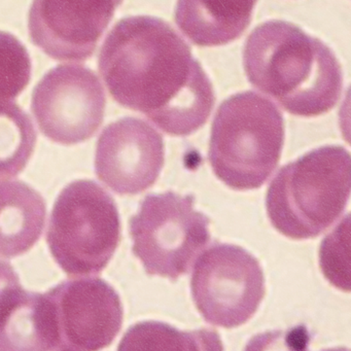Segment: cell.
Returning a JSON list of instances; mask_svg holds the SVG:
<instances>
[{
  "label": "cell",
  "instance_id": "cell-1",
  "mask_svg": "<svg viewBox=\"0 0 351 351\" xmlns=\"http://www.w3.org/2000/svg\"><path fill=\"white\" fill-rule=\"evenodd\" d=\"M98 69L118 104L145 114L168 134H192L215 106L210 80L190 46L159 18L120 20L100 49Z\"/></svg>",
  "mask_w": 351,
  "mask_h": 351
},
{
  "label": "cell",
  "instance_id": "cell-2",
  "mask_svg": "<svg viewBox=\"0 0 351 351\" xmlns=\"http://www.w3.org/2000/svg\"><path fill=\"white\" fill-rule=\"evenodd\" d=\"M243 63L252 85L295 116L324 114L342 93V69L332 51L289 22L256 26L246 40Z\"/></svg>",
  "mask_w": 351,
  "mask_h": 351
},
{
  "label": "cell",
  "instance_id": "cell-3",
  "mask_svg": "<svg viewBox=\"0 0 351 351\" xmlns=\"http://www.w3.org/2000/svg\"><path fill=\"white\" fill-rule=\"evenodd\" d=\"M350 155L326 145L283 166L269 186L267 213L277 231L291 239H310L342 215L351 188Z\"/></svg>",
  "mask_w": 351,
  "mask_h": 351
},
{
  "label": "cell",
  "instance_id": "cell-4",
  "mask_svg": "<svg viewBox=\"0 0 351 351\" xmlns=\"http://www.w3.org/2000/svg\"><path fill=\"white\" fill-rule=\"evenodd\" d=\"M285 124L280 110L256 92L235 94L219 106L208 158L215 176L234 190L260 188L280 159Z\"/></svg>",
  "mask_w": 351,
  "mask_h": 351
},
{
  "label": "cell",
  "instance_id": "cell-5",
  "mask_svg": "<svg viewBox=\"0 0 351 351\" xmlns=\"http://www.w3.org/2000/svg\"><path fill=\"white\" fill-rule=\"evenodd\" d=\"M121 240V221L112 197L93 180L71 182L57 197L47 242L66 274H98Z\"/></svg>",
  "mask_w": 351,
  "mask_h": 351
},
{
  "label": "cell",
  "instance_id": "cell-6",
  "mask_svg": "<svg viewBox=\"0 0 351 351\" xmlns=\"http://www.w3.org/2000/svg\"><path fill=\"white\" fill-rule=\"evenodd\" d=\"M209 219L192 196L149 195L129 223L133 252L149 275L176 280L190 271L210 240Z\"/></svg>",
  "mask_w": 351,
  "mask_h": 351
},
{
  "label": "cell",
  "instance_id": "cell-7",
  "mask_svg": "<svg viewBox=\"0 0 351 351\" xmlns=\"http://www.w3.org/2000/svg\"><path fill=\"white\" fill-rule=\"evenodd\" d=\"M191 289L208 324L236 328L258 310L265 295L264 273L258 261L240 246L213 244L196 261Z\"/></svg>",
  "mask_w": 351,
  "mask_h": 351
},
{
  "label": "cell",
  "instance_id": "cell-8",
  "mask_svg": "<svg viewBox=\"0 0 351 351\" xmlns=\"http://www.w3.org/2000/svg\"><path fill=\"white\" fill-rule=\"evenodd\" d=\"M106 106L99 77L82 65H58L32 92V112L40 131L61 145L91 138L101 126Z\"/></svg>",
  "mask_w": 351,
  "mask_h": 351
},
{
  "label": "cell",
  "instance_id": "cell-9",
  "mask_svg": "<svg viewBox=\"0 0 351 351\" xmlns=\"http://www.w3.org/2000/svg\"><path fill=\"white\" fill-rule=\"evenodd\" d=\"M57 348L100 351L110 346L123 324L122 302L101 278L69 279L47 291Z\"/></svg>",
  "mask_w": 351,
  "mask_h": 351
},
{
  "label": "cell",
  "instance_id": "cell-10",
  "mask_svg": "<svg viewBox=\"0 0 351 351\" xmlns=\"http://www.w3.org/2000/svg\"><path fill=\"white\" fill-rule=\"evenodd\" d=\"M164 164L162 135L141 119H120L98 138L95 172L119 195H135L153 186Z\"/></svg>",
  "mask_w": 351,
  "mask_h": 351
},
{
  "label": "cell",
  "instance_id": "cell-11",
  "mask_svg": "<svg viewBox=\"0 0 351 351\" xmlns=\"http://www.w3.org/2000/svg\"><path fill=\"white\" fill-rule=\"evenodd\" d=\"M119 5V1L38 0L28 15L30 38L55 60H87Z\"/></svg>",
  "mask_w": 351,
  "mask_h": 351
},
{
  "label": "cell",
  "instance_id": "cell-12",
  "mask_svg": "<svg viewBox=\"0 0 351 351\" xmlns=\"http://www.w3.org/2000/svg\"><path fill=\"white\" fill-rule=\"evenodd\" d=\"M57 336L46 295L21 283L0 293V351H52Z\"/></svg>",
  "mask_w": 351,
  "mask_h": 351
},
{
  "label": "cell",
  "instance_id": "cell-13",
  "mask_svg": "<svg viewBox=\"0 0 351 351\" xmlns=\"http://www.w3.org/2000/svg\"><path fill=\"white\" fill-rule=\"evenodd\" d=\"M46 213L38 191L20 180L0 182V256L28 252L42 235Z\"/></svg>",
  "mask_w": 351,
  "mask_h": 351
},
{
  "label": "cell",
  "instance_id": "cell-14",
  "mask_svg": "<svg viewBox=\"0 0 351 351\" xmlns=\"http://www.w3.org/2000/svg\"><path fill=\"white\" fill-rule=\"evenodd\" d=\"M254 1H180L176 22L184 36L199 46L227 44L241 36L252 20Z\"/></svg>",
  "mask_w": 351,
  "mask_h": 351
},
{
  "label": "cell",
  "instance_id": "cell-15",
  "mask_svg": "<svg viewBox=\"0 0 351 351\" xmlns=\"http://www.w3.org/2000/svg\"><path fill=\"white\" fill-rule=\"evenodd\" d=\"M118 351H225L215 330H180L161 322H141L131 326Z\"/></svg>",
  "mask_w": 351,
  "mask_h": 351
},
{
  "label": "cell",
  "instance_id": "cell-16",
  "mask_svg": "<svg viewBox=\"0 0 351 351\" xmlns=\"http://www.w3.org/2000/svg\"><path fill=\"white\" fill-rule=\"evenodd\" d=\"M36 138L32 119L18 104H0V180L15 178L25 168Z\"/></svg>",
  "mask_w": 351,
  "mask_h": 351
},
{
  "label": "cell",
  "instance_id": "cell-17",
  "mask_svg": "<svg viewBox=\"0 0 351 351\" xmlns=\"http://www.w3.org/2000/svg\"><path fill=\"white\" fill-rule=\"evenodd\" d=\"M32 60L13 34L0 32V104L13 102L29 84Z\"/></svg>",
  "mask_w": 351,
  "mask_h": 351
},
{
  "label": "cell",
  "instance_id": "cell-18",
  "mask_svg": "<svg viewBox=\"0 0 351 351\" xmlns=\"http://www.w3.org/2000/svg\"><path fill=\"white\" fill-rule=\"evenodd\" d=\"M349 215L324 238L320 247V267L330 283L342 291L350 289L349 265Z\"/></svg>",
  "mask_w": 351,
  "mask_h": 351
},
{
  "label": "cell",
  "instance_id": "cell-19",
  "mask_svg": "<svg viewBox=\"0 0 351 351\" xmlns=\"http://www.w3.org/2000/svg\"><path fill=\"white\" fill-rule=\"evenodd\" d=\"M310 336L304 326L271 330L250 339L243 351H309Z\"/></svg>",
  "mask_w": 351,
  "mask_h": 351
},
{
  "label": "cell",
  "instance_id": "cell-20",
  "mask_svg": "<svg viewBox=\"0 0 351 351\" xmlns=\"http://www.w3.org/2000/svg\"><path fill=\"white\" fill-rule=\"evenodd\" d=\"M19 277L9 263L0 260V293L14 283L19 282Z\"/></svg>",
  "mask_w": 351,
  "mask_h": 351
},
{
  "label": "cell",
  "instance_id": "cell-21",
  "mask_svg": "<svg viewBox=\"0 0 351 351\" xmlns=\"http://www.w3.org/2000/svg\"><path fill=\"white\" fill-rule=\"evenodd\" d=\"M322 351H349L348 349L346 348H330V349H324Z\"/></svg>",
  "mask_w": 351,
  "mask_h": 351
},
{
  "label": "cell",
  "instance_id": "cell-22",
  "mask_svg": "<svg viewBox=\"0 0 351 351\" xmlns=\"http://www.w3.org/2000/svg\"><path fill=\"white\" fill-rule=\"evenodd\" d=\"M60 351H71V350H64V349H62V350Z\"/></svg>",
  "mask_w": 351,
  "mask_h": 351
}]
</instances>
